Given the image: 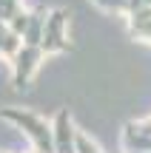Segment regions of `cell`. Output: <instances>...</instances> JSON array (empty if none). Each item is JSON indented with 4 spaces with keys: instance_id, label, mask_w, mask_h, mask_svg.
<instances>
[{
    "instance_id": "cell-1",
    "label": "cell",
    "mask_w": 151,
    "mask_h": 153,
    "mask_svg": "<svg viewBox=\"0 0 151 153\" xmlns=\"http://www.w3.org/2000/svg\"><path fill=\"white\" fill-rule=\"evenodd\" d=\"M100 6H108V9H128L131 0H97Z\"/></svg>"
}]
</instances>
